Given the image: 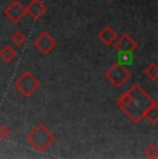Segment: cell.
<instances>
[{
    "mask_svg": "<svg viewBox=\"0 0 158 159\" xmlns=\"http://www.w3.org/2000/svg\"><path fill=\"white\" fill-rule=\"evenodd\" d=\"M108 2H114V0H108Z\"/></svg>",
    "mask_w": 158,
    "mask_h": 159,
    "instance_id": "cell-16",
    "label": "cell"
},
{
    "mask_svg": "<svg viewBox=\"0 0 158 159\" xmlns=\"http://www.w3.org/2000/svg\"><path fill=\"white\" fill-rule=\"evenodd\" d=\"M114 48L118 51L119 54H133L137 50V42L133 39L132 35L129 33H122V35L114 40Z\"/></svg>",
    "mask_w": 158,
    "mask_h": 159,
    "instance_id": "cell-5",
    "label": "cell"
},
{
    "mask_svg": "<svg viewBox=\"0 0 158 159\" xmlns=\"http://www.w3.org/2000/svg\"><path fill=\"white\" fill-rule=\"evenodd\" d=\"M10 40L16 46H22L26 42V35L22 32V30H17V32H14L13 35H11Z\"/></svg>",
    "mask_w": 158,
    "mask_h": 159,
    "instance_id": "cell-13",
    "label": "cell"
},
{
    "mask_svg": "<svg viewBox=\"0 0 158 159\" xmlns=\"http://www.w3.org/2000/svg\"><path fill=\"white\" fill-rule=\"evenodd\" d=\"M154 102H156V100L148 93H146L140 84L135 83L130 86L126 93H123L115 101V105L132 123L137 125L143 120L146 111Z\"/></svg>",
    "mask_w": 158,
    "mask_h": 159,
    "instance_id": "cell-1",
    "label": "cell"
},
{
    "mask_svg": "<svg viewBox=\"0 0 158 159\" xmlns=\"http://www.w3.org/2000/svg\"><path fill=\"white\" fill-rule=\"evenodd\" d=\"M11 134V130L6 125H0V140H7Z\"/></svg>",
    "mask_w": 158,
    "mask_h": 159,
    "instance_id": "cell-15",
    "label": "cell"
},
{
    "mask_svg": "<svg viewBox=\"0 0 158 159\" xmlns=\"http://www.w3.org/2000/svg\"><path fill=\"white\" fill-rule=\"evenodd\" d=\"M14 87L22 94L24 97H31L39 87H40V80L36 76H33L32 72L25 71L22 72L14 82Z\"/></svg>",
    "mask_w": 158,
    "mask_h": 159,
    "instance_id": "cell-4",
    "label": "cell"
},
{
    "mask_svg": "<svg viewBox=\"0 0 158 159\" xmlns=\"http://www.w3.org/2000/svg\"><path fill=\"white\" fill-rule=\"evenodd\" d=\"M143 119H147V122L150 125H157L158 123V105H157V102H154L153 105L146 111L144 118Z\"/></svg>",
    "mask_w": 158,
    "mask_h": 159,
    "instance_id": "cell-11",
    "label": "cell"
},
{
    "mask_svg": "<svg viewBox=\"0 0 158 159\" xmlns=\"http://www.w3.org/2000/svg\"><path fill=\"white\" fill-rule=\"evenodd\" d=\"M130 76H132L130 69L128 68L125 64L119 62V61H115L110 68L104 72V78L117 89L122 87L130 79Z\"/></svg>",
    "mask_w": 158,
    "mask_h": 159,
    "instance_id": "cell-3",
    "label": "cell"
},
{
    "mask_svg": "<svg viewBox=\"0 0 158 159\" xmlns=\"http://www.w3.org/2000/svg\"><path fill=\"white\" fill-rule=\"evenodd\" d=\"M26 141L38 152H44L47 151L49 147L56 141V134L49 129L46 125L39 123L28 133Z\"/></svg>",
    "mask_w": 158,
    "mask_h": 159,
    "instance_id": "cell-2",
    "label": "cell"
},
{
    "mask_svg": "<svg viewBox=\"0 0 158 159\" xmlns=\"http://www.w3.org/2000/svg\"><path fill=\"white\" fill-rule=\"evenodd\" d=\"M144 155L150 159H157L158 158V145L151 144L144 149Z\"/></svg>",
    "mask_w": 158,
    "mask_h": 159,
    "instance_id": "cell-14",
    "label": "cell"
},
{
    "mask_svg": "<svg viewBox=\"0 0 158 159\" xmlns=\"http://www.w3.org/2000/svg\"><path fill=\"white\" fill-rule=\"evenodd\" d=\"M0 58H2L6 64L13 62V61L17 58V50L10 44L3 46V47L0 48Z\"/></svg>",
    "mask_w": 158,
    "mask_h": 159,
    "instance_id": "cell-10",
    "label": "cell"
},
{
    "mask_svg": "<svg viewBox=\"0 0 158 159\" xmlns=\"http://www.w3.org/2000/svg\"><path fill=\"white\" fill-rule=\"evenodd\" d=\"M3 14H4V17H7L11 22L18 24V22H21L22 18L26 15V8L21 2L14 0V2H11L10 4L4 8Z\"/></svg>",
    "mask_w": 158,
    "mask_h": 159,
    "instance_id": "cell-7",
    "label": "cell"
},
{
    "mask_svg": "<svg viewBox=\"0 0 158 159\" xmlns=\"http://www.w3.org/2000/svg\"><path fill=\"white\" fill-rule=\"evenodd\" d=\"M26 14H29L33 20H39L47 13V6L43 0H32L26 6Z\"/></svg>",
    "mask_w": 158,
    "mask_h": 159,
    "instance_id": "cell-8",
    "label": "cell"
},
{
    "mask_svg": "<svg viewBox=\"0 0 158 159\" xmlns=\"http://www.w3.org/2000/svg\"><path fill=\"white\" fill-rule=\"evenodd\" d=\"M97 38H99V40L105 46H111L114 43V40L117 39V32H115V29L112 28L110 25H105L104 28L99 32V35H97Z\"/></svg>",
    "mask_w": 158,
    "mask_h": 159,
    "instance_id": "cell-9",
    "label": "cell"
},
{
    "mask_svg": "<svg viewBox=\"0 0 158 159\" xmlns=\"http://www.w3.org/2000/svg\"><path fill=\"white\" fill-rule=\"evenodd\" d=\"M56 46H57L56 39H54L49 32H46V30L42 32L40 35L33 40V47H35L40 54H43V56L50 54L51 51L56 48Z\"/></svg>",
    "mask_w": 158,
    "mask_h": 159,
    "instance_id": "cell-6",
    "label": "cell"
},
{
    "mask_svg": "<svg viewBox=\"0 0 158 159\" xmlns=\"http://www.w3.org/2000/svg\"><path fill=\"white\" fill-rule=\"evenodd\" d=\"M144 76L147 79H150V80L156 82L158 79V66L156 62H151L150 65H147L144 68Z\"/></svg>",
    "mask_w": 158,
    "mask_h": 159,
    "instance_id": "cell-12",
    "label": "cell"
}]
</instances>
